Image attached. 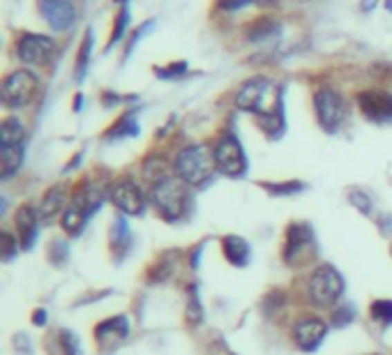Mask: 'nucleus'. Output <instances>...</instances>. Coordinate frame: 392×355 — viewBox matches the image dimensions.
I'll return each instance as SVG.
<instances>
[{
	"label": "nucleus",
	"instance_id": "obj_1",
	"mask_svg": "<svg viewBox=\"0 0 392 355\" xmlns=\"http://www.w3.org/2000/svg\"><path fill=\"white\" fill-rule=\"evenodd\" d=\"M236 104L243 111L256 113L265 132L274 129V134H277V127H281V104L277 88L268 79H250L243 84L238 90Z\"/></svg>",
	"mask_w": 392,
	"mask_h": 355
},
{
	"label": "nucleus",
	"instance_id": "obj_2",
	"mask_svg": "<svg viewBox=\"0 0 392 355\" xmlns=\"http://www.w3.org/2000/svg\"><path fill=\"white\" fill-rule=\"evenodd\" d=\"M215 155L208 146H187L176 157V175L185 185H201L212 175Z\"/></svg>",
	"mask_w": 392,
	"mask_h": 355
},
{
	"label": "nucleus",
	"instance_id": "obj_3",
	"mask_svg": "<svg viewBox=\"0 0 392 355\" xmlns=\"http://www.w3.org/2000/svg\"><path fill=\"white\" fill-rule=\"evenodd\" d=\"M185 182L176 180V178H164V180L155 182L150 189V201L155 208L167 217V220H178L185 213L187 206V194H185Z\"/></svg>",
	"mask_w": 392,
	"mask_h": 355
},
{
	"label": "nucleus",
	"instance_id": "obj_4",
	"mask_svg": "<svg viewBox=\"0 0 392 355\" xmlns=\"http://www.w3.org/2000/svg\"><path fill=\"white\" fill-rule=\"evenodd\" d=\"M344 293V279L333 265H321L309 277V300L316 307H333Z\"/></svg>",
	"mask_w": 392,
	"mask_h": 355
},
{
	"label": "nucleus",
	"instance_id": "obj_5",
	"mask_svg": "<svg viewBox=\"0 0 392 355\" xmlns=\"http://www.w3.org/2000/svg\"><path fill=\"white\" fill-rule=\"evenodd\" d=\"M39 79L28 70H17L3 81V104L8 108H21L30 104L37 95Z\"/></svg>",
	"mask_w": 392,
	"mask_h": 355
},
{
	"label": "nucleus",
	"instance_id": "obj_6",
	"mask_svg": "<svg viewBox=\"0 0 392 355\" xmlns=\"http://www.w3.org/2000/svg\"><path fill=\"white\" fill-rule=\"evenodd\" d=\"M215 166L222 171L224 175L229 178H238L243 175L247 171V157H245V150L240 146V141L236 139L233 134H224L222 139L217 141L215 150Z\"/></svg>",
	"mask_w": 392,
	"mask_h": 355
},
{
	"label": "nucleus",
	"instance_id": "obj_7",
	"mask_svg": "<svg viewBox=\"0 0 392 355\" xmlns=\"http://www.w3.org/2000/svg\"><path fill=\"white\" fill-rule=\"evenodd\" d=\"M314 108H316L319 125L326 129V132H337L344 122V115H346V104H344L342 95L337 90H330V88L316 90Z\"/></svg>",
	"mask_w": 392,
	"mask_h": 355
},
{
	"label": "nucleus",
	"instance_id": "obj_8",
	"mask_svg": "<svg viewBox=\"0 0 392 355\" xmlns=\"http://www.w3.org/2000/svg\"><path fill=\"white\" fill-rule=\"evenodd\" d=\"M314 254H316L314 231L307 224H291L284 244V261L291 265H300L309 261Z\"/></svg>",
	"mask_w": 392,
	"mask_h": 355
},
{
	"label": "nucleus",
	"instance_id": "obj_9",
	"mask_svg": "<svg viewBox=\"0 0 392 355\" xmlns=\"http://www.w3.org/2000/svg\"><path fill=\"white\" fill-rule=\"evenodd\" d=\"M56 53V42L49 35H35V32H26L17 42V56L26 65L42 67L53 58Z\"/></svg>",
	"mask_w": 392,
	"mask_h": 355
},
{
	"label": "nucleus",
	"instance_id": "obj_10",
	"mask_svg": "<svg viewBox=\"0 0 392 355\" xmlns=\"http://www.w3.org/2000/svg\"><path fill=\"white\" fill-rule=\"evenodd\" d=\"M37 8L39 15L44 17V21L58 32L72 28L74 21H77V5H74V0H37Z\"/></svg>",
	"mask_w": 392,
	"mask_h": 355
},
{
	"label": "nucleus",
	"instance_id": "obj_11",
	"mask_svg": "<svg viewBox=\"0 0 392 355\" xmlns=\"http://www.w3.org/2000/svg\"><path fill=\"white\" fill-rule=\"evenodd\" d=\"M364 118L371 122H392V95L381 90H364L357 95Z\"/></svg>",
	"mask_w": 392,
	"mask_h": 355
},
{
	"label": "nucleus",
	"instance_id": "obj_12",
	"mask_svg": "<svg viewBox=\"0 0 392 355\" xmlns=\"http://www.w3.org/2000/svg\"><path fill=\"white\" fill-rule=\"evenodd\" d=\"M111 201H113V206L118 210H122L125 215H141L143 208H146L143 192L132 180L115 182V185L111 187Z\"/></svg>",
	"mask_w": 392,
	"mask_h": 355
},
{
	"label": "nucleus",
	"instance_id": "obj_13",
	"mask_svg": "<svg viewBox=\"0 0 392 355\" xmlns=\"http://www.w3.org/2000/svg\"><path fill=\"white\" fill-rule=\"evenodd\" d=\"M328 332V325L321 318H302L293 327V337L298 341V346L302 351H314L321 346L323 337Z\"/></svg>",
	"mask_w": 392,
	"mask_h": 355
},
{
	"label": "nucleus",
	"instance_id": "obj_14",
	"mask_svg": "<svg viewBox=\"0 0 392 355\" xmlns=\"http://www.w3.org/2000/svg\"><path fill=\"white\" fill-rule=\"evenodd\" d=\"M129 334V320L125 316H115V318H109L104 323L97 325L95 330V337L102 346H111V344H120Z\"/></svg>",
	"mask_w": 392,
	"mask_h": 355
},
{
	"label": "nucleus",
	"instance_id": "obj_15",
	"mask_svg": "<svg viewBox=\"0 0 392 355\" xmlns=\"http://www.w3.org/2000/svg\"><path fill=\"white\" fill-rule=\"evenodd\" d=\"M37 217L39 215L30 206H24L17 213V227H19V236H21L24 249H30L37 238Z\"/></svg>",
	"mask_w": 392,
	"mask_h": 355
},
{
	"label": "nucleus",
	"instance_id": "obj_16",
	"mask_svg": "<svg viewBox=\"0 0 392 355\" xmlns=\"http://www.w3.org/2000/svg\"><path fill=\"white\" fill-rule=\"evenodd\" d=\"M222 249H224V256L226 261L231 265H236V268H243V265L250 263V244H247L243 238L238 236H226L222 240Z\"/></svg>",
	"mask_w": 392,
	"mask_h": 355
},
{
	"label": "nucleus",
	"instance_id": "obj_17",
	"mask_svg": "<svg viewBox=\"0 0 392 355\" xmlns=\"http://www.w3.org/2000/svg\"><path fill=\"white\" fill-rule=\"evenodd\" d=\"M63 203H65V189L63 187H53L46 192L42 206H39L37 215L42 217L44 222H51L60 210H63Z\"/></svg>",
	"mask_w": 392,
	"mask_h": 355
},
{
	"label": "nucleus",
	"instance_id": "obj_18",
	"mask_svg": "<svg viewBox=\"0 0 392 355\" xmlns=\"http://www.w3.org/2000/svg\"><path fill=\"white\" fill-rule=\"evenodd\" d=\"M0 162H3V178H12L24 162V146H0Z\"/></svg>",
	"mask_w": 392,
	"mask_h": 355
},
{
	"label": "nucleus",
	"instance_id": "obj_19",
	"mask_svg": "<svg viewBox=\"0 0 392 355\" xmlns=\"http://www.w3.org/2000/svg\"><path fill=\"white\" fill-rule=\"evenodd\" d=\"M0 146H24V125L17 118L3 120V127H0Z\"/></svg>",
	"mask_w": 392,
	"mask_h": 355
},
{
	"label": "nucleus",
	"instance_id": "obj_20",
	"mask_svg": "<svg viewBox=\"0 0 392 355\" xmlns=\"http://www.w3.org/2000/svg\"><path fill=\"white\" fill-rule=\"evenodd\" d=\"M88 217H91V215H86L81 208L72 206L70 210H65V215H63V229H65L70 236H79L81 229L86 227V220H88Z\"/></svg>",
	"mask_w": 392,
	"mask_h": 355
},
{
	"label": "nucleus",
	"instance_id": "obj_21",
	"mask_svg": "<svg viewBox=\"0 0 392 355\" xmlns=\"http://www.w3.org/2000/svg\"><path fill=\"white\" fill-rule=\"evenodd\" d=\"M139 134V122H136L134 115H125L115 122L113 129H109L106 139H129V136H136Z\"/></svg>",
	"mask_w": 392,
	"mask_h": 355
},
{
	"label": "nucleus",
	"instance_id": "obj_22",
	"mask_svg": "<svg viewBox=\"0 0 392 355\" xmlns=\"http://www.w3.org/2000/svg\"><path fill=\"white\" fill-rule=\"evenodd\" d=\"M111 242L115 249L125 251L127 244H129V227L125 222V217H118V220L113 222V229H111Z\"/></svg>",
	"mask_w": 392,
	"mask_h": 355
},
{
	"label": "nucleus",
	"instance_id": "obj_23",
	"mask_svg": "<svg viewBox=\"0 0 392 355\" xmlns=\"http://www.w3.org/2000/svg\"><path fill=\"white\" fill-rule=\"evenodd\" d=\"M371 318L381 325H390L392 323V300H376L371 305Z\"/></svg>",
	"mask_w": 392,
	"mask_h": 355
},
{
	"label": "nucleus",
	"instance_id": "obj_24",
	"mask_svg": "<svg viewBox=\"0 0 392 355\" xmlns=\"http://www.w3.org/2000/svg\"><path fill=\"white\" fill-rule=\"evenodd\" d=\"M127 21H129V8H127V5H122V10H120V15H118V21H115V26H113V32H111V37H109V44L106 46H113V44L120 42L122 35H125Z\"/></svg>",
	"mask_w": 392,
	"mask_h": 355
},
{
	"label": "nucleus",
	"instance_id": "obj_25",
	"mask_svg": "<svg viewBox=\"0 0 392 355\" xmlns=\"http://www.w3.org/2000/svg\"><path fill=\"white\" fill-rule=\"evenodd\" d=\"M91 46H93V35H91V30H88L84 44H81L79 63H77V79H79V81L84 79V74H86V70H88V60H91Z\"/></svg>",
	"mask_w": 392,
	"mask_h": 355
},
{
	"label": "nucleus",
	"instance_id": "obj_26",
	"mask_svg": "<svg viewBox=\"0 0 392 355\" xmlns=\"http://www.w3.org/2000/svg\"><path fill=\"white\" fill-rule=\"evenodd\" d=\"M277 30H279L277 23L270 21V19H263V21H259L256 26H254V30H250V37L252 39H265V37L274 35Z\"/></svg>",
	"mask_w": 392,
	"mask_h": 355
},
{
	"label": "nucleus",
	"instance_id": "obj_27",
	"mask_svg": "<svg viewBox=\"0 0 392 355\" xmlns=\"http://www.w3.org/2000/svg\"><path fill=\"white\" fill-rule=\"evenodd\" d=\"M265 189L272 194L286 196V194H295L300 192V189H305V185H300V182H281V185H265Z\"/></svg>",
	"mask_w": 392,
	"mask_h": 355
},
{
	"label": "nucleus",
	"instance_id": "obj_28",
	"mask_svg": "<svg viewBox=\"0 0 392 355\" xmlns=\"http://www.w3.org/2000/svg\"><path fill=\"white\" fill-rule=\"evenodd\" d=\"M60 339H63V348L67 351V355H84V351H81V346H79L77 334L63 332V334H60Z\"/></svg>",
	"mask_w": 392,
	"mask_h": 355
},
{
	"label": "nucleus",
	"instance_id": "obj_29",
	"mask_svg": "<svg viewBox=\"0 0 392 355\" xmlns=\"http://www.w3.org/2000/svg\"><path fill=\"white\" fill-rule=\"evenodd\" d=\"M353 307L351 305H346V307H342V309H337L335 314H333V323L337 325V327H344V325H348L351 320H353Z\"/></svg>",
	"mask_w": 392,
	"mask_h": 355
},
{
	"label": "nucleus",
	"instance_id": "obj_30",
	"mask_svg": "<svg viewBox=\"0 0 392 355\" xmlns=\"http://www.w3.org/2000/svg\"><path fill=\"white\" fill-rule=\"evenodd\" d=\"M185 72H187V63H174V65H169L167 70H160V67H157V77L160 79H176Z\"/></svg>",
	"mask_w": 392,
	"mask_h": 355
},
{
	"label": "nucleus",
	"instance_id": "obj_31",
	"mask_svg": "<svg viewBox=\"0 0 392 355\" xmlns=\"http://www.w3.org/2000/svg\"><path fill=\"white\" fill-rule=\"evenodd\" d=\"M67 256H70V251H67L65 242H53L51 244V261L56 265H63Z\"/></svg>",
	"mask_w": 392,
	"mask_h": 355
},
{
	"label": "nucleus",
	"instance_id": "obj_32",
	"mask_svg": "<svg viewBox=\"0 0 392 355\" xmlns=\"http://www.w3.org/2000/svg\"><path fill=\"white\" fill-rule=\"evenodd\" d=\"M256 3V0H219V8L226 10V12H236V10H243L247 5Z\"/></svg>",
	"mask_w": 392,
	"mask_h": 355
},
{
	"label": "nucleus",
	"instance_id": "obj_33",
	"mask_svg": "<svg viewBox=\"0 0 392 355\" xmlns=\"http://www.w3.org/2000/svg\"><path fill=\"white\" fill-rule=\"evenodd\" d=\"M189 318H192V320H198V318H201V311H198V296H196V289L189 291Z\"/></svg>",
	"mask_w": 392,
	"mask_h": 355
},
{
	"label": "nucleus",
	"instance_id": "obj_34",
	"mask_svg": "<svg viewBox=\"0 0 392 355\" xmlns=\"http://www.w3.org/2000/svg\"><path fill=\"white\" fill-rule=\"evenodd\" d=\"M351 201H353L355 206L360 208L364 215H369V210H371V203H369V199H364V196H362L360 192H351Z\"/></svg>",
	"mask_w": 392,
	"mask_h": 355
},
{
	"label": "nucleus",
	"instance_id": "obj_35",
	"mask_svg": "<svg viewBox=\"0 0 392 355\" xmlns=\"http://www.w3.org/2000/svg\"><path fill=\"white\" fill-rule=\"evenodd\" d=\"M3 242H5L3 256H5V258H12V254L17 251V244H15V240H12V236H10V233H3Z\"/></svg>",
	"mask_w": 392,
	"mask_h": 355
},
{
	"label": "nucleus",
	"instance_id": "obj_36",
	"mask_svg": "<svg viewBox=\"0 0 392 355\" xmlns=\"http://www.w3.org/2000/svg\"><path fill=\"white\" fill-rule=\"evenodd\" d=\"M44 320H46V314L44 311H35V323L37 325H44Z\"/></svg>",
	"mask_w": 392,
	"mask_h": 355
},
{
	"label": "nucleus",
	"instance_id": "obj_37",
	"mask_svg": "<svg viewBox=\"0 0 392 355\" xmlns=\"http://www.w3.org/2000/svg\"><path fill=\"white\" fill-rule=\"evenodd\" d=\"M385 5H388V10H392V0H388V3H385Z\"/></svg>",
	"mask_w": 392,
	"mask_h": 355
}]
</instances>
